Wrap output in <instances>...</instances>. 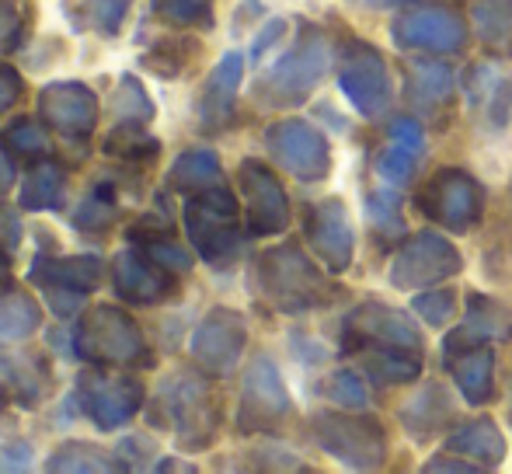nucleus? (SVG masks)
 <instances>
[{
    "label": "nucleus",
    "instance_id": "f257e3e1",
    "mask_svg": "<svg viewBox=\"0 0 512 474\" xmlns=\"http://www.w3.org/2000/svg\"><path fill=\"white\" fill-rule=\"evenodd\" d=\"M255 286L283 314L317 311V307H328L338 297V286L293 241L276 244V248L258 255Z\"/></svg>",
    "mask_w": 512,
    "mask_h": 474
},
{
    "label": "nucleus",
    "instance_id": "f03ea898",
    "mask_svg": "<svg viewBox=\"0 0 512 474\" xmlns=\"http://www.w3.org/2000/svg\"><path fill=\"white\" fill-rule=\"evenodd\" d=\"M209 373H178L157 394L154 426H168L175 433L178 450L185 454H203L220 436L223 408L216 398Z\"/></svg>",
    "mask_w": 512,
    "mask_h": 474
},
{
    "label": "nucleus",
    "instance_id": "7ed1b4c3",
    "mask_svg": "<svg viewBox=\"0 0 512 474\" xmlns=\"http://www.w3.org/2000/svg\"><path fill=\"white\" fill-rule=\"evenodd\" d=\"M70 346L81 363L98 366V370H140L154 363L143 328L133 321V314L115 304H98L81 314Z\"/></svg>",
    "mask_w": 512,
    "mask_h": 474
},
{
    "label": "nucleus",
    "instance_id": "20e7f679",
    "mask_svg": "<svg viewBox=\"0 0 512 474\" xmlns=\"http://www.w3.org/2000/svg\"><path fill=\"white\" fill-rule=\"evenodd\" d=\"M182 224L185 234H189V244L206 265L230 269L237 262L248 227L241 224V206H237L234 192L227 185H216V189L196 192V196L185 199Z\"/></svg>",
    "mask_w": 512,
    "mask_h": 474
},
{
    "label": "nucleus",
    "instance_id": "39448f33",
    "mask_svg": "<svg viewBox=\"0 0 512 474\" xmlns=\"http://www.w3.org/2000/svg\"><path fill=\"white\" fill-rule=\"evenodd\" d=\"M331 67V46L324 39V32L304 25L300 39L258 77L255 98L269 109H293V105H304L314 95L317 84L328 77Z\"/></svg>",
    "mask_w": 512,
    "mask_h": 474
},
{
    "label": "nucleus",
    "instance_id": "423d86ee",
    "mask_svg": "<svg viewBox=\"0 0 512 474\" xmlns=\"http://www.w3.org/2000/svg\"><path fill=\"white\" fill-rule=\"evenodd\" d=\"M317 447L328 457H335L342 468L352 471H377L387 461V433L380 419L359 415L349 408L338 412H314L310 419Z\"/></svg>",
    "mask_w": 512,
    "mask_h": 474
},
{
    "label": "nucleus",
    "instance_id": "0eeeda50",
    "mask_svg": "<svg viewBox=\"0 0 512 474\" xmlns=\"http://www.w3.org/2000/svg\"><path fill=\"white\" fill-rule=\"evenodd\" d=\"M415 206L425 220L439 224L450 234H467L485 217V192L467 171L439 168L429 182L418 189Z\"/></svg>",
    "mask_w": 512,
    "mask_h": 474
},
{
    "label": "nucleus",
    "instance_id": "6e6552de",
    "mask_svg": "<svg viewBox=\"0 0 512 474\" xmlns=\"http://www.w3.org/2000/svg\"><path fill=\"white\" fill-rule=\"evenodd\" d=\"M293 412V398L286 391V380L269 356H255L244 370L241 405H237V433L262 436L276 433Z\"/></svg>",
    "mask_w": 512,
    "mask_h": 474
},
{
    "label": "nucleus",
    "instance_id": "1a4fd4ad",
    "mask_svg": "<svg viewBox=\"0 0 512 474\" xmlns=\"http://www.w3.org/2000/svg\"><path fill=\"white\" fill-rule=\"evenodd\" d=\"M460 269H464V258L453 248V241H446V237L436 231H418L405 237V244L394 251L387 279H391L394 290L418 293L436 283H446V279H453Z\"/></svg>",
    "mask_w": 512,
    "mask_h": 474
},
{
    "label": "nucleus",
    "instance_id": "9d476101",
    "mask_svg": "<svg viewBox=\"0 0 512 474\" xmlns=\"http://www.w3.org/2000/svg\"><path fill=\"white\" fill-rule=\"evenodd\" d=\"M74 398L81 401V412L105 433L129 426L147 405V387L133 373H102L95 366L84 373L74 387Z\"/></svg>",
    "mask_w": 512,
    "mask_h": 474
},
{
    "label": "nucleus",
    "instance_id": "9b49d317",
    "mask_svg": "<svg viewBox=\"0 0 512 474\" xmlns=\"http://www.w3.org/2000/svg\"><path fill=\"white\" fill-rule=\"evenodd\" d=\"M338 88L363 119H380L394 102L391 67L377 49L359 39H352L338 56Z\"/></svg>",
    "mask_w": 512,
    "mask_h": 474
},
{
    "label": "nucleus",
    "instance_id": "f8f14e48",
    "mask_svg": "<svg viewBox=\"0 0 512 474\" xmlns=\"http://www.w3.org/2000/svg\"><path fill=\"white\" fill-rule=\"evenodd\" d=\"M265 150L297 182H324L331 175V147L307 119H279L265 129Z\"/></svg>",
    "mask_w": 512,
    "mask_h": 474
},
{
    "label": "nucleus",
    "instance_id": "ddd939ff",
    "mask_svg": "<svg viewBox=\"0 0 512 474\" xmlns=\"http://www.w3.org/2000/svg\"><path fill=\"white\" fill-rule=\"evenodd\" d=\"M244 346H248L244 314L234 311V307H213L196 325V332H192L189 356H192V363H196V370L220 380L237 370V363H241V356H244Z\"/></svg>",
    "mask_w": 512,
    "mask_h": 474
},
{
    "label": "nucleus",
    "instance_id": "4468645a",
    "mask_svg": "<svg viewBox=\"0 0 512 474\" xmlns=\"http://www.w3.org/2000/svg\"><path fill=\"white\" fill-rule=\"evenodd\" d=\"M342 349L345 353H366V349H384V346H401V349H422V332L408 318L405 311L380 300H366V304L352 307L342 321Z\"/></svg>",
    "mask_w": 512,
    "mask_h": 474
},
{
    "label": "nucleus",
    "instance_id": "2eb2a0df",
    "mask_svg": "<svg viewBox=\"0 0 512 474\" xmlns=\"http://www.w3.org/2000/svg\"><path fill=\"white\" fill-rule=\"evenodd\" d=\"M237 185L244 196L248 237H276L290 227V196L269 164L258 157H244L237 168Z\"/></svg>",
    "mask_w": 512,
    "mask_h": 474
},
{
    "label": "nucleus",
    "instance_id": "dca6fc26",
    "mask_svg": "<svg viewBox=\"0 0 512 474\" xmlns=\"http://www.w3.org/2000/svg\"><path fill=\"white\" fill-rule=\"evenodd\" d=\"M391 35L408 53L450 56L467 46V21L457 11H450V7L425 4L401 11L391 25Z\"/></svg>",
    "mask_w": 512,
    "mask_h": 474
},
{
    "label": "nucleus",
    "instance_id": "f3484780",
    "mask_svg": "<svg viewBox=\"0 0 512 474\" xmlns=\"http://www.w3.org/2000/svg\"><path fill=\"white\" fill-rule=\"evenodd\" d=\"M39 119L70 143H84L98 129L102 102L84 81H53L39 91Z\"/></svg>",
    "mask_w": 512,
    "mask_h": 474
},
{
    "label": "nucleus",
    "instance_id": "a211bd4d",
    "mask_svg": "<svg viewBox=\"0 0 512 474\" xmlns=\"http://www.w3.org/2000/svg\"><path fill=\"white\" fill-rule=\"evenodd\" d=\"M304 234H307V244L314 248L317 262L338 276L352 265L356 258V231H352V220H349V210L338 196L331 199H321L307 210V220H304Z\"/></svg>",
    "mask_w": 512,
    "mask_h": 474
},
{
    "label": "nucleus",
    "instance_id": "6ab92c4d",
    "mask_svg": "<svg viewBox=\"0 0 512 474\" xmlns=\"http://www.w3.org/2000/svg\"><path fill=\"white\" fill-rule=\"evenodd\" d=\"M112 286L126 304L133 307H157L178 293V276L143 255L136 244L122 248L112 258Z\"/></svg>",
    "mask_w": 512,
    "mask_h": 474
},
{
    "label": "nucleus",
    "instance_id": "aec40b11",
    "mask_svg": "<svg viewBox=\"0 0 512 474\" xmlns=\"http://www.w3.org/2000/svg\"><path fill=\"white\" fill-rule=\"evenodd\" d=\"M443 366L450 370L457 391L467 405H488L495 398V353L488 342H457L446 339Z\"/></svg>",
    "mask_w": 512,
    "mask_h": 474
},
{
    "label": "nucleus",
    "instance_id": "412c9836",
    "mask_svg": "<svg viewBox=\"0 0 512 474\" xmlns=\"http://www.w3.org/2000/svg\"><path fill=\"white\" fill-rule=\"evenodd\" d=\"M0 384L11 394L14 405L35 412L53 391V370L49 359L32 349H0Z\"/></svg>",
    "mask_w": 512,
    "mask_h": 474
},
{
    "label": "nucleus",
    "instance_id": "4be33fe9",
    "mask_svg": "<svg viewBox=\"0 0 512 474\" xmlns=\"http://www.w3.org/2000/svg\"><path fill=\"white\" fill-rule=\"evenodd\" d=\"M105 279V258L98 255H39L28 265V283L39 290L95 293Z\"/></svg>",
    "mask_w": 512,
    "mask_h": 474
},
{
    "label": "nucleus",
    "instance_id": "5701e85b",
    "mask_svg": "<svg viewBox=\"0 0 512 474\" xmlns=\"http://www.w3.org/2000/svg\"><path fill=\"white\" fill-rule=\"evenodd\" d=\"M244 81V53H227L220 56L213 70H209L203 91H199V122L203 129H223L230 119H234V102L237 91H241Z\"/></svg>",
    "mask_w": 512,
    "mask_h": 474
},
{
    "label": "nucleus",
    "instance_id": "b1692460",
    "mask_svg": "<svg viewBox=\"0 0 512 474\" xmlns=\"http://www.w3.org/2000/svg\"><path fill=\"white\" fill-rule=\"evenodd\" d=\"M453 91H457V77L446 63L422 60L405 67V98L425 116L443 112L453 102Z\"/></svg>",
    "mask_w": 512,
    "mask_h": 474
},
{
    "label": "nucleus",
    "instance_id": "393cba45",
    "mask_svg": "<svg viewBox=\"0 0 512 474\" xmlns=\"http://www.w3.org/2000/svg\"><path fill=\"white\" fill-rule=\"evenodd\" d=\"M446 339L457 342H509L512 339V311L506 304H499L495 297L485 293H471L467 297L464 321L453 328Z\"/></svg>",
    "mask_w": 512,
    "mask_h": 474
},
{
    "label": "nucleus",
    "instance_id": "a878e982",
    "mask_svg": "<svg viewBox=\"0 0 512 474\" xmlns=\"http://www.w3.org/2000/svg\"><path fill=\"white\" fill-rule=\"evenodd\" d=\"M129 244H136V248L143 251L147 258H154L161 269H168L171 276H189L192 272V255L189 248H182V244L171 237V224L164 217H143L140 224L129 227Z\"/></svg>",
    "mask_w": 512,
    "mask_h": 474
},
{
    "label": "nucleus",
    "instance_id": "bb28decb",
    "mask_svg": "<svg viewBox=\"0 0 512 474\" xmlns=\"http://www.w3.org/2000/svg\"><path fill=\"white\" fill-rule=\"evenodd\" d=\"M446 454H457L464 461L478 464L481 471H492L506 461V436L492 419H474L464 422L457 433L446 440Z\"/></svg>",
    "mask_w": 512,
    "mask_h": 474
},
{
    "label": "nucleus",
    "instance_id": "cd10ccee",
    "mask_svg": "<svg viewBox=\"0 0 512 474\" xmlns=\"http://www.w3.org/2000/svg\"><path fill=\"white\" fill-rule=\"evenodd\" d=\"M67 203V168L56 164L53 157L32 164L28 175L21 178L18 210L21 213H53Z\"/></svg>",
    "mask_w": 512,
    "mask_h": 474
},
{
    "label": "nucleus",
    "instance_id": "c85d7f7f",
    "mask_svg": "<svg viewBox=\"0 0 512 474\" xmlns=\"http://www.w3.org/2000/svg\"><path fill=\"white\" fill-rule=\"evenodd\" d=\"M216 185H223V164L213 150L203 147L178 154L168 171V189L182 192V196H196V192L216 189Z\"/></svg>",
    "mask_w": 512,
    "mask_h": 474
},
{
    "label": "nucleus",
    "instance_id": "c756f323",
    "mask_svg": "<svg viewBox=\"0 0 512 474\" xmlns=\"http://www.w3.org/2000/svg\"><path fill=\"white\" fill-rule=\"evenodd\" d=\"M450 412H453V405H450L446 387L425 384V391H418L415 398L401 408V422H405L411 440H429V436H436L439 429L450 422Z\"/></svg>",
    "mask_w": 512,
    "mask_h": 474
},
{
    "label": "nucleus",
    "instance_id": "7c9ffc66",
    "mask_svg": "<svg viewBox=\"0 0 512 474\" xmlns=\"http://www.w3.org/2000/svg\"><path fill=\"white\" fill-rule=\"evenodd\" d=\"M481 46L495 56H512V0H467Z\"/></svg>",
    "mask_w": 512,
    "mask_h": 474
},
{
    "label": "nucleus",
    "instance_id": "2f4dec72",
    "mask_svg": "<svg viewBox=\"0 0 512 474\" xmlns=\"http://www.w3.org/2000/svg\"><path fill=\"white\" fill-rule=\"evenodd\" d=\"M363 366L370 373V380L377 387H398L411 384L422 373V349H401V346H384V349H366Z\"/></svg>",
    "mask_w": 512,
    "mask_h": 474
},
{
    "label": "nucleus",
    "instance_id": "473e14b6",
    "mask_svg": "<svg viewBox=\"0 0 512 474\" xmlns=\"http://www.w3.org/2000/svg\"><path fill=\"white\" fill-rule=\"evenodd\" d=\"M46 122H35L28 116L21 119H11L4 129H0V150L11 157L14 164H39L53 154V143H49V133H46Z\"/></svg>",
    "mask_w": 512,
    "mask_h": 474
},
{
    "label": "nucleus",
    "instance_id": "72a5a7b5",
    "mask_svg": "<svg viewBox=\"0 0 512 474\" xmlns=\"http://www.w3.org/2000/svg\"><path fill=\"white\" fill-rule=\"evenodd\" d=\"M46 471L53 474H105V471H122V464L115 461V454H108L105 447L91 440H67L46 457Z\"/></svg>",
    "mask_w": 512,
    "mask_h": 474
},
{
    "label": "nucleus",
    "instance_id": "f704fd0d",
    "mask_svg": "<svg viewBox=\"0 0 512 474\" xmlns=\"http://www.w3.org/2000/svg\"><path fill=\"white\" fill-rule=\"evenodd\" d=\"M105 157L122 164H150L161 154V140L147 129V122H115L102 140Z\"/></svg>",
    "mask_w": 512,
    "mask_h": 474
},
{
    "label": "nucleus",
    "instance_id": "c9c22d12",
    "mask_svg": "<svg viewBox=\"0 0 512 474\" xmlns=\"http://www.w3.org/2000/svg\"><path fill=\"white\" fill-rule=\"evenodd\" d=\"M203 56V46H199L196 39H178V35H171V39H157L154 46H147L140 53V67H147L154 77H161V81H178V77L185 74V70H192V63Z\"/></svg>",
    "mask_w": 512,
    "mask_h": 474
},
{
    "label": "nucleus",
    "instance_id": "e433bc0d",
    "mask_svg": "<svg viewBox=\"0 0 512 474\" xmlns=\"http://www.w3.org/2000/svg\"><path fill=\"white\" fill-rule=\"evenodd\" d=\"M42 328V307L28 290L0 293V339L25 342Z\"/></svg>",
    "mask_w": 512,
    "mask_h": 474
},
{
    "label": "nucleus",
    "instance_id": "4c0bfd02",
    "mask_svg": "<svg viewBox=\"0 0 512 474\" xmlns=\"http://www.w3.org/2000/svg\"><path fill=\"white\" fill-rule=\"evenodd\" d=\"M122 206H119V192H115L112 182H98L88 196L77 203L74 217V231H84V234H102V231H112L115 220H119Z\"/></svg>",
    "mask_w": 512,
    "mask_h": 474
},
{
    "label": "nucleus",
    "instance_id": "58836bf2",
    "mask_svg": "<svg viewBox=\"0 0 512 474\" xmlns=\"http://www.w3.org/2000/svg\"><path fill=\"white\" fill-rule=\"evenodd\" d=\"M129 11H133V0H77L74 21L77 32H95L102 39H115L126 25Z\"/></svg>",
    "mask_w": 512,
    "mask_h": 474
},
{
    "label": "nucleus",
    "instance_id": "ea45409f",
    "mask_svg": "<svg viewBox=\"0 0 512 474\" xmlns=\"http://www.w3.org/2000/svg\"><path fill=\"white\" fill-rule=\"evenodd\" d=\"M150 11L171 28L209 32L216 21V0H150Z\"/></svg>",
    "mask_w": 512,
    "mask_h": 474
},
{
    "label": "nucleus",
    "instance_id": "a19ab883",
    "mask_svg": "<svg viewBox=\"0 0 512 474\" xmlns=\"http://www.w3.org/2000/svg\"><path fill=\"white\" fill-rule=\"evenodd\" d=\"M112 112H115V122H154L157 116L147 88H143V81L133 74H122L119 84H115Z\"/></svg>",
    "mask_w": 512,
    "mask_h": 474
},
{
    "label": "nucleus",
    "instance_id": "79ce46f5",
    "mask_svg": "<svg viewBox=\"0 0 512 474\" xmlns=\"http://www.w3.org/2000/svg\"><path fill=\"white\" fill-rule=\"evenodd\" d=\"M324 401H331L335 408H349V412H363L366 408V384L359 380V373L352 370H335L324 377L321 384Z\"/></svg>",
    "mask_w": 512,
    "mask_h": 474
},
{
    "label": "nucleus",
    "instance_id": "37998d69",
    "mask_svg": "<svg viewBox=\"0 0 512 474\" xmlns=\"http://www.w3.org/2000/svg\"><path fill=\"white\" fill-rule=\"evenodd\" d=\"M411 311H415L429 328H443L446 321L453 318V311H457V293L453 290H425V293L418 290L415 300H411Z\"/></svg>",
    "mask_w": 512,
    "mask_h": 474
},
{
    "label": "nucleus",
    "instance_id": "c03bdc74",
    "mask_svg": "<svg viewBox=\"0 0 512 474\" xmlns=\"http://www.w3.org/2000/svg\"><path fill=\"white\" fill-rule=\"evenodd\" d=\"M415 164H418V154L415 150H408V147H401V143H391L387 140V147H384V154L377 157V171H380V178H384L387 185H408L411 182V175H415Z\"/></svg>",
    "mask_w": 512,
    "mask_h": 474
},
{
    "label": "nucleus",
    "instance_id": "a18cd8bd",
    "mask_svg": "<svg viewBox=\"0 0 512 474\" xmlns=\"http://www.w3.org/2000/svg\"><path fill=\"white\" fill-rule=\"evenodd\" d=\"M366 220L377 227L380 234H394V231H405L401 224V199L398 192L384 189V192H370L366 196Z\"/></svg>",
    "mask_w": 512,
    "mask_h": 474
},
{
    "label": "nucleus",
    "instance_id": "49530a36",
    "mask_svg": "<svg viewBox=\"0 0 512 474\" xmlns=\"http://www.w3.org/2000/svg\"><path fill=\"white\" fill-rule=\"evenodd\" d=\"M112 454H115V461L122 464V471H147L157 464L154 461L157 443L143 433H133V436H126V440H119V447H115Z\"/></svg>",
    "mask_w": 512,
    "mask_h": 474
},
{
    "label": "nucleus",
    "instance_id": "de8ad7c7",
    "mask_svg": "<svg viewBox=\"0 0 512 474\" xmlns=\"http://www.w3.org/2000/svg\"><path fill=\"white\" fill-rule=\"evenodd\" d=\"M478 105H485V119L492 122L495 129L506 126L512 119V81H506V77H502V81H492Z\"/></svg>",
    "mask_w": 512,
    "mask_h": 474
},
{
    "label": "nucleus",
    "instance_id": "09e8293b",
    "mask_svg": "<svg viewBox=\"0 0 512 474\" xmlns=\"http://www.w3.org/2000/svg\"><path fill=\"white\" fill-rule=\"evenodd\" d=\"M42 297H46V304H49V314L63 321L81 318L84 304H88V293H77V290H42Z\"/></svg>",
    "mask_w": 512,
    "mask_h": 474
},
{
    "label": "nucleus",
    "instance_id": "8fccbe9b",
    "mask_svg": "<svg viewBox=\"0 0 512 474\" xmlns=\"http://www.w3.org/2000/svg\"><path fill=\"white\" fill-rule=\"evenodd\" d=\"M21 98H25V77H21L11 63H0V116L11 112Z\"/></svg>",
    "mask_w": 512,
    "mask_h": 474
},
{
    "label": "nucleus",
    "instance_id": "3c124183",
    "mask_svg": "<svg viewBox=\"0 0 512 474\" xmlns=\"http://www.w3.org/2000/svg\"><path fill=\"white\" fill-rule=\"evenodd\" d=\"M255 468H272V471H304V464H300V457L293 454V450H283V447H262L255 450Z\"/></svg>",
    "mask_w": 512,
    "mask_h": 474
},
{
    "label": "nucleus",
    "instance_id": "603ef678",
    "mask_svg": "<svg viewBox=\"0 0 512 474\" xmlns=\"http://www.w3.org/2000/svg\"><path fill=\"white\" fill-rule=\"evenodd\" d=\"M21 46V11L14 0H0V49Z\"/></svg>",
    "mask_w": 512,
    "mask_h": 474
},
{
    "label": "nucleus",
    "instance_id": "864d4df0",
    "mask_svg": "<svg viewBox=\"0 0 512 474\" xmlns=\"http://www.w3.org/2000/svg\"><path fill=\"white\" fill-rule=\"evenodd\" d=\"M32 443L28 440H11L0 447V471H28L32 468Z\"/></svg>",
    "mask_w": 512,
    "mask_h": 474
},
{
    "label": "nucleus",
    "instance_id": "5fc2aeb1",
    "mask_svg": "<svg viewBox=\"0 0 512 474\" xmlns=\"http://www.w3.org/2000/svg\"><path fill=\"white\" fill-rule=\"evenodd\" d=\"M387 140L391 143H401V147H408V150H422V140H425V133H422V122H415V119H394L391 122V129H387Z\"/></svg>",
    "mask_w": 512,
    "mask_h": 474
},
{
    "label": "nucleus",
    "instance_id": "6e6d98bb",
    "mask_svg": "<svg viewBox=\"0 0 512 474\" xmlns=\"http://www.w3.org/2000/svg\"><path fill=\"white\" fill-rule=\"evenodd\" d=\"M283 35H286V21L283 18H272L269 25H265L262 32L255 35V42H251V60H265V53H269V49L276 46Z\"/></svg>",
    "mask_w": 512,
    "mask_h": 474
},
{
    "label": "nucleus",
    "instance_id": "4d7b16f0",
    "mask_svg": "<svg viewBox=\"0 0 512 474\" xmlns=\"http://www.w3.org/2000/svg\"><path fill=\"white\" fill-rule=\"evenodd\" d=\"M422 471H460V474H474V471H481L478 464H471V461H464V457H457V454H436L432 461H425V468Z\"/></svg>",
    "mask_w": 512,
    "mask_h": 474
},
{
    "label": "nucleus",
    "instance_id": "13d9d810",
    "mask_svg": "<svg viewBox=\"0 0 512 474\" xmlns=\"http://www.w3.org/2000/svg\"><path fill=\"white\" fill-rule=\"evenodd\" d=\"M0 241H4V248L7 251H14L18 248V241H21V227H18V213H7L4 220H0Z\"/></svg>",
    "mask_w": 512,
    "mask_h": 474
},
{
    "label": "nucleus",
    "instance_id": "bf43d9fd",
    "mask_svg": "<svg viewBox=\"0 0 512 474\" xmlns=\"http://www.w3.org/2000/svg\"><path fill=\"white\" fill-rule=\"evenodd\" d=\"M11 189H14V161L0 150V203H4Z\"/></svg>",
    "mask_w": 512,
    "mask_h": 474
},
{
    "label": "nucleus",
    "instance_id": "052dcab7",
    "mask_svg": "<svg viewBox=\"0 0 512 474\" xmlns=\"http://www.w3.org/2000/svg\"><path fill=\"white\" fill-rule=\"evenodd\" d=\"M154 471H196L192 464H182V461H157Z\"/></svg>",
    "mask_w": 512,
    "mask_h": 474
},
{
    "label": "nucleus",
    "instance_id": "680f3d73",
    "mask_svg": "<svg viewBox=\"0 0 512 474\" xmlns=\"http://www.w3.org/2000/svg\"><path fill=\"white\" fill-rule=\"evenodd\" d=\"M363 4H370V7H398V4H405V0H363Z\"/></svg>",
    "mask_w": 512,
    "mask_h": 474
},
{
    "label": "nucleus",
    "instance_id": "e2e57ef3",
    "mask_svg": "<svg viewBox=\"0 0 512 474\" xmlns=\"http://www.w3.org/2000/svg\"><path fill=\"white\" fill-rule=\"evenodd\" d=\"M7 398H11V394H7L4 384H0V415H4V408H7Z\"/></svg>",
    "mask_w": 512,
    "mask_h": 474
}]
</instances>
